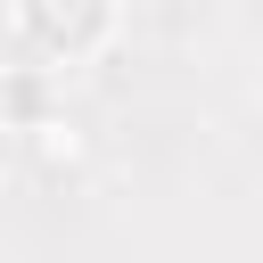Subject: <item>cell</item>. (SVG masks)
<instances>
[{"label":"cell","instance_id":"1","mask_svg":"<svg viewBox=\"0 0 263 263\" xmlns=\"http://www.w3.org/2000/svg\"><path fill=\"white\" fill-rule=\"evenodd\" d=\"M8 25L33 49V66H82L115 41L123 0H8Z\"/></svg>","mask_w":263,"mask_h":263},{"label":"cell","instance_id":"2","mask_svg":"<svg viewBox=\"0 0 263 263\" xmlns=\"http://www.w3.org/2000/svg\"><path fill=\"white\" fill-rule=\"evenodd\" d=\"M58 115V74L49 66H0V123L8 132H41Z\"/></svg>","mask_w":263,"mask_h":263}]
</instances>
